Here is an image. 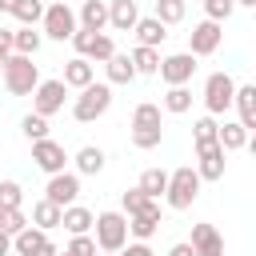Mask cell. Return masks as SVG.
Returning a JSON list of instances; mask_svg holds the SVG:
<instances>
[{
	"mask_svg": "<svg viewBox=\"0 0 256 256\" xmlns=\"http://www.w3.org/2000/svg\"><path fill=\"white\" fill-rule=\"evenodd\" d=\"M4 88L12 96H32L40 88V68L32 64V56H20L12 52V60L4 64Z\"/></svg>",
	"mask_w": 256,
	"mask_h": 256,
	"instance_id": "6da1fadb",
	"label": "cell"
},
{
	"mask_svg": "<svg viewBox=\"0 0 256 256\" xmlns=\"http://www.w3.org/2000/svg\"><path fill=\"white\" fill-rule=\"evenodd\" d=\"M196 196H200V172H196L192 164L176 168V172L168 176V192H164L168 208L184 212V208H192V204H196Z\"/></svg>",
	"mask_w": 256,
	"mask_h": 256,
	"instance_id": "7a4b0ae2",
	"label": "cell"
},
{
	"mask_svg": "<svg viewBox=\"0 0 256 256\" xmlns=\"http://www.w3.org/2000/svg\"><path fill=\"white\" fill-rule=\"evenodd\" d=\"M128 216L124 212H100L96 216V248L100 252H124L128 248Z\"/></svg>",
	"mask_w": 256,
	"mask_h": 256,
	"instance_id": "3957f363",
	"label": "cell"
},
{
	"mask_svg": "<svg viewBox=\"0 0 256 256\" xmlns=\"http://www.w3.org/2000/svg\"><path fill=\"white\" fill-rule=\"evenodd\" d=\"M108 108H112V84H88V88L76 96L72 116H76L80 124H92V120H100Z\"/></svg>",
	"mask_w": 256,
	"mask_h": 256,
	"instance_id": "277c9868",
	"label": "cell"
},
{
	"mask_svg": "<svg viewBox=\"0 0 256 256\" xmlns=\"http://www.w3.org/2000/svg\"><path fill=\"white\" fill-rule=\"evenodd\" d=\"M232 104H236V80L228 72H212L204 80V108H208V116H220Z\"/></svg>",
	"mask_w": 256,
	"mask_h": 256,
	"instance_id": "5b68a950",
	"label": "cell"
},
{
	"mask_svg": "<svg viewBox=\"0 0 256 256\" xmlns=\"http://www.w3.org/2000/svg\"><path fill=\"white\" fill-rule=\"evenodd\" d=\"M80 28H76V12L60 0V4H48V12H44V36H52V40H72Z\"/></svg>",
	"mask_w": 256,
	"mask_h": 256,
	"instance_id": "8992f818",
	"label": "cell"
},
{
	"mask_svg": "<svg viewBox=\"0 0 256 256\" xmlns=\"http://www.w3.org/2000/svg\"><path fill=\"white\" fill-rule=\"evenodd\" d=\"M192 72H196V56H192V52H176V56H164V60H160V80H164L168 88L188 84Z\"/></svg>",
	"mask_w": 256,
	"mask_h": 256,
	"instance_id": "52a82bcc",
	"label": "cell"
},
{
	"mask_svg": "<svg viewBox=\"0 0 256 256\" xmlns=\"http://www.w3.org/2000/svg\"><path fill=\"white\" fill-rule=\"evenodd\" d=\"M64 96H68V84L64 80H40V88L32 92V112L52 116V112L64 108Z\"/></svg>",
	"mask_w": 256,
	"mask_h": 256,
	"instance_id": "ba28073f",
	"label": "cell"
},
{
	"mask_svg": "<svg viewBox=\"0 0 256 256\" xmlns=\"http://www.w3.org/2000/svg\"><path fill=\"white\" fill-rule=\"evenodd\" d=\"M220 40H224L220 24H216V20H200V24L188 32V52H192V56H212V52L220 48Z\"/></svg>",
	"mask_w": 256,
	"mask_h": 256,
	"instance_id": "9c48e42d",
	"label": "cell"
},
{
	"mask_svg": "<svg viewBox=\"0 0 256 256\" xmlns=\"http://www.w3.org/2000/svg\"><path fill=\"white\" fill-rule=\"evenodd\" d=\"M32 160H36L40 172L60 176L64 164H68V152H64V144H56V140H36V144H32Z\"/></svg>",
	"mask_w": 256,
	"mask_h": 256,
	"instance_id": "30bf717a",
	"label": "cell"
},
{
	"mask_svg": "<svg viewBox=\"0 0 256 256\" xmlns=\"http://www.w3.org/2000/svg\"><path fill=\"white\" fill-rule=\"evenodd\" d=\"M44 192H48L44 200H52V204H60V208H72V200L80 196V172L48 176V188H44Z\"/></svg>",
	"mask_w": 256,
	"mask_h": 256,
	"instance_id": "8fae6325",
	"label": "cell"
},
{
	"mask_svg": "<svg viewBox=\"0 0 256 256\" xmlns=\"http://www.w3.org/2000/svg\"><path fill=\"white\" fill-rule=\"evenodd\" d=\"M196 156H200V164H196L200 180H220V176H224V144H220V140L196 148Z\"/></svg>",
	"mask_w": 256,
	"mask_h": 256,
	"instance_id": "7c38bea8",
	"label": "cell"
},
{
	"mask_svg": "<svg viewBox=\"0 0 256 256\" xmlns=\"http://www.w3.org/2000/svg\"><path fill=\"white\" fill-rule=\"evenodd\" d=\"M156 228H160V204H156V200H148L136 216H128V232H132L136 240H148Z\"/></svg>",
	"mask_w": 256,
	"mask_h": 256,
	"instance_id": "4fadbf2b",
	"label": "cell"
},
{
	"mask_svg": "<svg viewBox=\"0 0 256 256\" xmlns=\"http://www.w3.org/2000/svg\"><path fill=\"white\" fill-rule=\"evenodd\" d=\"M108 24L116 32H136V24H140L136 0H108Z\"/></svg>",
	"mask_w": 256,
	"mask_h": 256,
	"instance_id": "5bb4252c",
	"label": "cell"
},
{
	"mask_svg": "<svg viewBox=\"0 0 256 256\" xmlns=\"http://www.w3.org/2000/svg\"><path fill=\"white\" fill-rule=\"evenodd\" d=\"M188 244L196 248V256H224V240H220V232L212 224H192V240Z\"/></svg>",
	"mask_w": 256,
	"mask_h": 256,
	"instance_id": "9a60e30c",
	"label": "cell"
},
{
	"mask_svg": "<svg viewBox=\"0 0 256 256\" xmlns=\"http://www.w3.org/2000/svg\"><path fill=\"white\" fill-rule=\"evenodd\" d=\"M64 84H68V88H80V92H84L88 84H96V80H92V60H88V56L68 60V64H64Z\"/></svg>",
	"mask_w": 256,
	"mask_h": 256,
	"instance_id": "2e32d148",
	"label": "cell"
},
{
	"mask_svg": "<svg viewBox=\"0 0 256 256\" xmlns=\"http://www.w3.org/2000/svg\"><path fill=\"white\" fill-rule=\"evenodd\" d=\"M104 24H108V4H104V0H84V4H80V28L104 32Z\"/></svg>",
	"mask_w": 256,
	"mask_h": 256,
	"instance_id": "e0dca14e",
	"label": "cell"
},
{
	"mask_svg": "<svg viewBox=\"0 0 256 256\" xmlns=\"http://www.w3.org/2000/svg\"><path fill=\"white\" fill-rule=\"evenodd\" d=\"M136 40H140L144 48H156V44L168 40V24H160L156 16H140V24H136Z\"/></svg>",
	"mask_w": 256,
	"mask_h": 256,
	"instance_id": "ac0fdd59",
	"label": "cell"
},
{
	"mask_svg": "<svg viewBox=\"0 0 256 256\" xmlns=\"http://www.w3.org/2000/svg\"><path fill=\"white\" fill-rule=\"evenodd\" d=\"M44 244H48V232H44V228H36V224H28L20 236H12V248H16L20 256H36Z\"/></svg>",
	"mask_w": 256,
	"mask_h": 256,
	"instance_id": "d6986e66",
	"label": "cell"
},
{
	"mask_svg": "<svg viewBox=\"0 0 256 256\" xmlns=\"http://www.w3.org/2000/svg\"><path fill=\"white\" fill-rule=\"evenodd\" d=\"M236 112H240V124L248 132H256V84L236 88Z\"/></svg>",
	"mask_w": 256,
	"mask_h": 256,
	"instance_id": "ffe728a7",
	"label": "cell"
},
{
	"mask_svg": "<svg viewBox=\"0 0 256 256\" xmlns=\"http://www.w3.org/2000/svg\"><path fill=\"white\" fill-rule=\"evenodd\" d=\"M72 236H88V228H96V216L88 212V208H80V204H72V208H64V220H60Z\"/></svg>",
	"mask_w": 256,
	"mask_h": 256,
	"instance_id": "44dd1931",
	"label": "cell"
},
{
	"mask_svg": "<svg viewBox=\"0 0 256 256\" xmlns=\"http://www.w3.org/2000/svg\"><path fill=\"white\" fill-rule=\"evenodd\" d=\"M248 128L240 124V120H224L220 124V144H224V152H236V148H248Z\"/></svg>",
	"mask_w": 256,
	"mask_h": 256,
	"instance_id": "7402d4cb",
	"label": "cell"
},
{
	"mask_svg": "<svg viewBox=\"0 0 256 256\" xmlns=\"http://www.w3.org/2000/svg\"><path fill=\"white\" fill-rule=\"evenodd\" d=\"M104 72H108V84H128V80H136V64H132V56H120V52L104 64Z\"/></svg>",
	"mask_w": 256,
	"mask_h": 256,
	"instance_id": "603a6c76",
	"label": "cell"
},
{
	"mask_svg": "<svg viewBox=\"0 0 256 256\" xmlns=\"http://www.w3.org/2000/svg\"><path fill=\"white\" fill-rule=\"evenodd\" d=\"M100 168H104V148L84 144V148L76 152V172H80V176H96Z\"/></svg>",
	"mask_w": 256,
	"mask_h": 256,
	"instance_id": "cb8c5ba5",
	"label": "cell"
},
{
	"mask_svg": "<svg viewBox=\"0 0 256 256\" xmlns=\"http://www.w3.org/2000/svg\"><path fill=\"white\" fill-rule=\"evenodd\" d=\"M60 220H64V208H60V204H52V200L32 204V224H36V228H44V232H48V228H56Z\"/></svg>",
	"mask_w": 256,
	"mask_h": 256,
	"instance_id": "d4e9b609",
	"label": "cell"
},
{
	"mask_svg": "<svg viewBox=\"0 0 256 256\" xmlns=\"http://www.w3.org/2000/svg\"><path fill=\"white\" fill-rule=\"evenodd\" d=\"M160 140H164V128H160V124H132V144H136L140 152L160 148Z\"/></svg>",
	"mask_w": 256,
	"mask_h": 256,
	"instance_id": "484cf974",
	"label": "cell"
},
{
	"mask_svg": "<svg viewBox=\"0 0 256 256\" xmlns=\"http://www.w3.org/2000/svg\"><path fill=\"white\" fill-rule=\"evenodd\" d=\"M136 188H140L148 200H156V196H164V192H168V172H164V168H148V172L140 176V184H136Z\"/></svg>",
	"mask_w": 256,
	"mask_h": 256,
	"instance_id": "4316f807",
	"label": "cell"
},
{
	"mask_svg": "<svg viewBox=\"0 0 256 256\" xmlns=\"http://www.w3.org/2000/svg\"><path fill=\"white\" fill-rule=\"evenodd\" d=\"M132 64H136V76H156V72H160V52H156V48H144V44H136V52H132Z\"/></svg>",
	"mask_w": 256,
	"mask_h": 256,
	"instance_id": "83f0119b",
	"label": "cell"
},
{
	"mask_svg": "<svg viewBox=\"0 0 256 256\" xmlns=\"http://www.w3.org/2000/svg\"><path fill=\"white\" fill-rule=\"evenodd\" d=\"M44 12H48V4H44V0H20L12 16H16L24 28H32V24H44Z\"/></svg>",
	"mask_w": 256,
	"mask_h": 256,
	"instance_id": "f1b7e54d",
	"label": "cell"
},
{
	"mask_svg": "<svg viewBox=\"0 0 256 256\" xmlns=\"http://www.w3.org/2000/svg\"><path fill=\"white\" fill-rule=\"evenodd\" d=\"M188 108H192V92H188V84H180V88H168V92H164V112L184 116Z\"/></svg>",
	"mask_w": 256,
	"mask_h": 256,
	"instance_id": "f546056e",
	"label": "cell"
},
{
	"mask_svg": "<svg viewBox=\"0 0 256 256\" xmlns=\"http://www.w3.org/2000/svg\"><path fill=\"white\" fill-rule=\"evenodd\" d=\"M192 140H196V148H204V144H216V140H220V124H216L212 116H200V120L192 124Z\"/></svg>",
	"mask_w": 256,
	"mask_h": 256,
	"instance_id": "4dcf8cb0",
	"label": "cell"
},
{
	"mask_svg": "<svg viewBox=\"0 0 256 256\" xmlns=\"http://www.w3.org/2000/svg\"><path fill=\"white\" fill-rule=\"evenodd\" d=\"M20 132L36 144V140H48V116H40V112H28L24 120H20Z\"/></svg>",
	"mask_w": 256,
	"mask_h": 256,
	"instance_id": "1f68e13d",
	"label": "cell"
},
{
	"mask_svg": "<svg viewBox=\"0 0 256 256\" xmlns=\"http://www.w3.org/2000/svg\"><path fill=\"white\" fill-rule=\"evenodd\" d=\"M184 0H156V20L160 24H180L184 20Z\"/></svg>",
	"mask_w": 256,
	"mask_h": 256,
	"instance_id": "d6a6232c",
	"label": "cell"
},
{
	"mask_svg": "<svg viewBox=\"0 0 256 256\" xmlns=\"http://www.w3.org/2000/svg\"><path fill=\"white\" fill-rule=\"evenodd\" d=\"M24 228H28V220H24V212H20V208H4V212H0V232L20 236Z\"/></svg>",
	"mask_w": 256,
	"mask_h": 256,
	"instance_id": "836d02e7",
	"label": "cell"
},
{
	"mask_svg": "<svg viewBox=\"0 0 256 256\" xmlns=\"http://www.w3.org/2000/svg\"><path fill=\"white\" fill-rule=\"evenodd\" d=\"M20 200H24V188L16 180H0V212L4 208H20Z\"/></svg>",
	"mask_w": 256,
	"mask_h": 256,
	"instance_id": "e575fe53",
	"label": "cell"
},
{
	"mask_svg": "<svg viewBox=\"0 0 256 256\" xmlns=\"http://www.w3.org/2000/svg\"><path fill=\"white\" fill-rule=\"evenodd\" d=\"M12 48H16L20 56H36V48H40V32H32V28H20Z\"/></svg>",
	"mask_w": 256,
	"mask_h": 256,
	"instance_id": "d590c367",
	"label": "cell"
},
{
	"mask_svg": "<svg viewBox=\"0 0 256 256\" xmlns=\"http://www.w3.org/2000/svg\"><path fill=\"white\" fill-rule=\"evenodd\" d=\"M88 56H92V60H104V64H108V60H112V56H116V44H112V36H104V32H100V36H96V44H92V52H88Z\"/></svg>",
	"mask_w": 256,
	"mask_h": 256,
	"instance_id": "8d00e7d4",
	"label": "cell"
},
{
	"mask_svg": "<svg viewBox=\"0 0 256 256\" xmlns=\"http://www.w3.org/2000/svg\"><path fill=\"white\" fill-rule=\"evenodd\" d=\"M132 124H160V104H136V112H132Z\"/></svg>",
	"mask_w": 256,
	"mask_h": 256,
	"instance_id": "74e56055",
	"label": "cell"
},
{
	"mask_svg": "<svg viewBox=\"0 0 256 256\" xmlns=\"http://www.w3.org/2000/svg\"><path fill=\"white\" fill-rule=\"evenodd\" d=\"M64 252L68 256H96V236H72V244Z\"/></svg>",
	"mask_w": 256,
	"mask_h": 256,
	"instance_id": "f35d334b",
	"label": "cell"
},
{
	"mask_svg": "<svg viewBox=\"0 0 256 256\" xmlns=\"http://www.w3.org/2000/svg\"><path fill=\"white\" fill-rule=\"evenodd\" d=\"M204 8H208V20H228L232 16V8H236V0H204Z\"/></svg>",
	"mask_w": 256,
	"mask_h": 256,
	"instance_id": "ab89813d",
	"label": "cell"
},
{
	"mask_svg": "<svg viewBox=\"0 0 256 256\" xmlns=\"http://www.w3.org/2000/svg\"><path fill=\"white\" fill-rule=\"evenodd\" d=\"M144 204H148V196H144L140 188H128V192H124V216H136Z\"/></svg>",
	"mask_w": 256,
	"mask_h": 256,
	"instance_id": "60d3db41",
	"label": "cell"
},
{
	"mask_svg": "<svg viewBox=\"0 0 256 256\" xmlns=\"http://www.w3.org/2000/svg\"><path fill=\"white\" fill-rule=\"evenodd\" d=\"M12 44H16V32H12V28H0V72H4V64L12 60V52H16Z\"/></svg>",
	"mask_w": 256,
	"mask_h": 256,
	"instance_id": "b9f144b4",
	"label": "cell"
},
{
	"mask_svg": "<svg viewBox=\"0 0 256 256\" xmlns=\"http://www.w3.org/2000/svg\"><path fill=\"white\" fill-rule=\"evenodd\" d=\"M96 36H100V32H88V28H80V32L72 36L76 52H80V56H88V52H92V44H96Z\"/></svg>",
	"mask_w": 256,
	"mask_h": 256,
	"instance_id": "7bdbcfd3",
	"label": "cell"
},
{
	"mask_svg": "<svg viewBox=\"0 0 256 256\" xmlns=\"http://www.w3.org/2000/svg\"><path fill=\"white\" fill-rule=\"evenodd\" d=\"M120 256H156V252L148 248V240H132V244H128V248L120 252Z\"/></svg>",
	"mask_w": 256,
	"mask_h": 256,
	"instance_id": "ee69618b",
	"label": "cell"
},
{
	"mask_svg": "<svg viewBox=\"0 0 256 256\" xmlns=\"http://www.w3.org/2000/svg\"><path fill=\"white\" fill-rule=\"evenodd\" d=\"M168 256H196V248L184 240V244H172V248H168Z\"/></svg>",
	"mask_w": 256,
	"mask_h": 256,
	"instance_id": "f6af8a7d",
	"label": "cell"
},
{
	"mask_svg": "<svg viewBox=\"0 0 256 256\" xmlns=\"http://www.w3.org/2000/svg\"><path fill=\"white\" fill-rule=\"evenodd\" d=\"M8 252H12V236H8V232H0V256H8Z\"/></svg>",
	"mask_w": 256,
	"mask_h": 256,
	"instance_id": "bcb514c9",
	"label": "cell"
},
{
	"mask_svg": "<svg viewBox=\"0 0 256 256\" xmlns=\"http://www.w3.org/2000/svg\"><path fill=\"white\" fill-rule=\"evenodd\" d=\"M36 256H56V244H52V240H48V244H44V248H40V252H36Z\"/></svg>",
	"mask_w": 256,
	"mask_h": 256,
	"instance_id": "7dc6e473",
	"label": "cell"
},
{
	"mask_svg": "<svg viewBox=\"0 0 256 256\" xmlns=\"http://www.w3.org/2000/svg\"><path fill=\"white\" fill-rule=\"evenodd\" d=\"M16 4L20 0H0V12H16Z\"/></svg>",
	"mask_w": 256,
	"mask_h": 256,
	"instance_id": "c3c4849f",
	"label": "cell"
},
{
	"mask_svg": "<svg viewBox=\"0 0 256 256\" xmlns=\"http://www.w3.org/2000/svg\"><path fill=\"white\" fill-rule=\"evenodd\" d=\"M248 152H252V156H256V132H252V136H248Z\"/></svg>",
	"mask_w": 256,
	"mask_h": 256,
	"instance_id": "681fc988",
	"label": "cell"
},
{
	"mask_svg": "<svg viewBox=\"0 0 256 256\" xmlns=\"http://www.w3.org/2000/svg\"><path fill=\"white\" fill-rule=\"evenodd\" d=\"M236 4H244V8H256V0H236Z\"/></svg>",
	"mask_w": 256,
	"mask_h": 256,
	"instance_id": "f907efd6",
	"label": "cell"
},
{
	"mask_svg": "<svg viewBox=\"0 0 256 256\" xmlns=\"http://www.w3.org/2000/svg\"><path fill=\"white\" fill-rule=\"evenodd\" d=\"M44 4H60V0H44Z\"/></svg>",
	"mask_w": 256,
	"mask_h": 256,
	"instance_id": "816d5d0a",
	"label": "cell"
},
{
	"mask_svg": "<svg viewBox=\"0 0 256 256\" xmlns=\"http://www.w3.org/2000/svg\"><path fill=\"white\" fill-rule=\"evenodd\" d=\"M56 256H68V252H56Z\"/></svg>",
	"mask_w": 256,
	"mask_h": 256,
	"instance_id": "f5cc1de1",
	"label": "cell"
},
{
	"mask_svg": "<svg viewBox=\"0 0 256 256\" xmlns=\"http://www.w3.org/2000/svg\"><path fill=\"white\" fill-rule=\"evenodd\" d=\"M104 256H116V252H104Z\"/></svg>",
	"mask_w": 256,
	"mask_h": 256,
	"instance_id": "db71d44e",
	"label": "cell"
},
{
	"mask_svg": "<svg viewBox=\"0 0 256 256\" xmlns=\"http://www.w3.org/2000/svg\"><path fill=\"white\" fill-rule=\"evenodd\" d=\"M200 4H204V0H200Z\"/></svg>",
	"mask_w": 256,
	"mask_h": 256,
	"instance_id": "11a10c76",
	"label": "cell"
}]
</instances>
